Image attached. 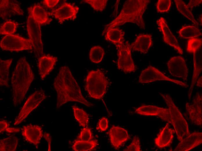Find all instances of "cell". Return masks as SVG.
<instances>
[{
	"label": "cell",
	"mask_w": 202,
	"mask_h": 151,
	"mask_svg": "<svg viewBox=\"0 0 202 151\" xmlns=\"http://www.w3.org/2000/svg\"><path fill=\"white\" fill-rule=\"evenodd\" d=\"M175 132L174 130L169 127V123H167L155 138V144L161 148L169 146L172 142Z\"/></svg>",
	"instance_id": "7402d4cb"
},
{
	"label": "cell",
	"mask_w": 202,
	"mask_h": 151,
	"mask_svg": "<svg viewBox=\"0 0 202 151\" xmlns=\"http://www.w3.org/2000/svg\"><path fill=\"white\" fill-rule=\"evenodd\" d=\"M168 70L172 76L186 81L188 71L184 59L180 56L173 57L167 63Z\"/></svg>",
	"instance_id": "4fadbf2b"
},
{
	"label": "cell",
	"mask_w": 202,
	"mask_h": 151,
	"mask_svg": "<svg viewBox=\"0 0 202 151\" xmlns=\"http://www.w3.org/2000/svg\"><path fill=\"white\" fill-rule=\"evenodd\" d=\"M12 59L6 60L0 59V85L1 87H9V69Z\"/></svg>",
	"instance_id": "d4e9b609"
},
{
	"label": "cell",
	"mask_w": 202,
	"mask_h": 151,
	"mask_svg": "<svg viewBox=\"0 0 202 151\" xmlns=\"http://www.w3.org/2000/svg\"><path fill=\"white\" fill-rule=\"evenodd\" d=\"M47 96L42 89L35 91L28 98L15 120L14 125L22 123L28 115L45 99Z\"/></svg>",
	"instance_id": "9c48e42d"
},
{
	"label": "cell",
	"mask_w": 202,
	"mask_h": 151,
	"mask_svg": "<svg viewBox=\"0 0 202 151\" xmlns=\"http://www.w3.org/2000/svg\"><path fill=\"white\" fill-rule=\"evenodd\" d=\"M98 144L97 140L86 141L76 139L75 141L72 148L73 150L76 151H91L95 148Z\"/></svg>",
	"instance_id": "4316f807"
},
{
	"label": "cell",
	"mask_w": 202,
	"mask_h": 151,
	"mask_svg": "<svg viewBox=\"0 0 202 151\" xmlns=\"http://www.w3.org/2000/svg\"><path fill=\"white\" fill-rule=\"evenodd\" d=\"M152 44L151 35L141 34L137 36L134 42L130 45V46L131 50L146 53Z\"/></svg>",
	"instance_id": "603a6c76"
},
{
	"label": "cell",
	"mask_w": 202,
	"mask_h": 151,
	"mask_svg": "<svg viewBox=\"0 0 202 151\" xmlns=\"http://www.w3.org/2000/svg\"><path fill=\"white\" fill-rule=\"evenodd\" d=\"M0 46L3 50L10 51L30 50L33 48L32 42L29 39L13 34L3 37L0 42Z\"/></svg>",
	"instance_id": "ba28073f"
},
{
	"label": "cell",
	"mask_w": 202,
	"mask_h": 151,
	"mask_svg": "<svg viewBox=\"0 0 202 151\" xmlns=\"http://www.w3.org/2000/svg\"><path fill=\"white\" fill-rule=\"evenodd\" d=\"M28 11L29 15L27 22L28 34L32 42L35 56L39 58L44 54L40 25L35 19L31 12Z\"/></svg>",
	"instance_id": "8992f818"
},
{
	"label": "cell",
	"mask_w": 202,
	"mask_h": 151,
	"mask_svg": "<svg viewBox=\"0 0 202 151\" xmlns=\"http://www.w3.org/2000/svg\"><path fill=\"white\" fill-rule=\"evenodd\" d=\"M202 94L196 93L192 104L187 103L185 107L190 120L195 124L202 127Z\"/></svg>",
	"instance_id": "7c38bea8"
},
{
	"label": "cell",
	"mask_w": 202,
	"mask_h": 151,
	"mask_svg": "<svg viewBox=\"0 0 202 151\" xmlns=\"http://www.w3.org/2000/svg\"><path fill=\"white\" fill-rule=\"evenodd\" d=\"M34 77L26 57L20 58L11 78L12 101L15 107L20 105L24 100Z\"/></svg>",
	"instance_id": "3957f363"
},
{
	"label": "cell",
	"mask_w": 202,
	"mask_h": 151,
	"mask_svg": "<svg viewBox=\"0 0 202 151\" xmlns=\"http://www.w3.org/2000/svg\"><path fill=\"white\" fill-rule=\"evenodd\" d=\"M45 139L47 141L48 145V151H50V144L51 142V137L48 133H45L44 135Z\"/></svg>",
	"instance_id": "7bdbcfd3"
},
{
	"label": "cell",
	"mask_w": 202,
	"mask_h": 151,
	"mask_svg": "<svg viewBox=\"0 0 202 151\" xmlns=\"http://www.w3.org/2000/svg\"><path fill=\"white\" fill-rule=\"evenodd\" d=\"M83 1L90 5L95 10L102 12L106 8L107 0H84Z\"/></svg>",
	"instance_id": "836d02e7"
},
{
	"label": "cell",
	"mask_w": 202,
	"mask_h": 151,
	"mask_svg": "<svg viewBox=\"0 0 202 151\" xmlns=\"http://www.w3.org/2000/svg\"><path fill=\"white\" fill-rule=\"evenodd\" d=\"M202 76L198 78L196 81V86L198 87H202Z\"/></svg>",
	"instance_id": "ee69618b"
},
{
	"label": "cell",
	"mask_w": 202,
	"mask_h": 151,
	"mask_svg": "<svg viewBox=\"0 0 202 151\" xmlns=\"http://www.w3.org/2000/svg\"><path fill=\"white\" fill-rule=\"evenodd\" d=\"M9 126V125L5 120H2L0 121V133L5 131V129Z\"/></svg>",
	"instance_id": "60d3db41"
},
{
	"label": "cell",
	"mask_w": 202,
	"mask_h": 151,
	"mask_svg": "<svg viewBox=\"0 0 202 151\" xmlns=\"http://www.w3.org/2000/svg\"><path fill=\"white\" fill-rule=\"evenodd\" d=\"M158 80L171 82L184 87H188L185 83L170 78L166 76L158 69L150 66L142 71L139 79V82L141 83H149Z\"/></svg>",
	"instance_id": "30bf717a"
},
{
	"label": "cell",
	"mask_w": 202,
	"mask_h": 151,
	"mask_svg": "<svg viewBox=\"0 0 202 151\" xmlns=\"http://www.w3.org/2000/svg\"><path fill=\"white\" fill-rule=\"evenodd\" d=\"M0 1V16L2 19L5 20L15 15H23L24 12L17 1Z\"/></svg>",
	"instance_id": "2e32d148"
},
{
	"label": "cell",
	"mask_w": 202,
	"mask_h": 151,
	"mask_svg": "<svg viewBox=\"0 0 202 151\" xmlns=\"http://www.w3.org/2000/svg\"><path fill=\"white\" fill-rule=\"evenodd\" d=\"M194 69L192 80L188 91V96L190 99L194 87L202 71V46L193 52Z\"/></svg>",
	"instance_id": "44dd1931"
},
{
	"label": "cell",
	"mask_w": 202,
	"mask_h": 151,
	"mask_svg": "<svg viewBox=\"0 0 202 151\" xmlns=\"http://www.w3.org/2000/svg\"><path fill=\"white\" fill-rule=\"evenodd\" d=\"M181 37L185 39L193 38L201 35L199 30L193 26L183 27L178 31Z\"/></svg>",
	"instance_id": "f1b7e54d"
},
{
	"label": "cell",
	"mask_w": 202,
	"mask_h": 151,
	"mask_svg": "<svg viewBox=\"0 0 202 151\" xmlns=\"http://www.w3.org/2000/svg\"><path fill=\"white\" fill-rule=\"evenodd\" d=\"M177 10L182 14L188 18L195 24L198 25L191 12L188 9L185 3L182 0H174Z\"/></svg>",
	"instance_id": "4dcf8cb0"
},
{
	"label": "cell",
	"mask_w": 202,
	"mask_h": 151,
	"mask_svg": "<svg viewBox=\"0 0 202 151\" xmlns=\"http://www.w3.org/2000/svg\"><path fill=\"white\" fill-rule=\"evenodd\" d=\"M124 150L126 151H141L140 140L139 138L136 136H134L131 143Z\"/></svg>",
	"instance_id": "74e56055"
},
{
	"label": "cell",
	"mask_w": 202,
	"mask_h": 151,
	"mask_svg": "<svg viewBox=\"0 0 202 151\" xmlns=\"http://www.w3.org/2000/svg\"><path fill=\"white\" fill-rule=\"evenodd\" d=\"M104 54V50L101 47L99 46H94L90 50L89 59L92 62L98 64L102 60Z\"/></svg>",
	"instance_id": "f546056e"
},
{
	"label": "cell",
	"mask_w": 202,
	"mask_h": 151,
	"mask_svg": "<svg viewBox=\"0 0 202 151\" xmlns=\"http://www.w3.org/2000/svg\"><path fill=\"white\" fill-rule=\"evenodd\" d=\"M18 24L11 21H7L0 27L1 34L6 35L14 33L16 30Z\"/></svg>",
	"instance_id": "d6a6232c"
},
{
	"label": "cell",
	"mask_w": 202,
	"mask_h": 151,
	"mask_svg": "<svg viewBox=\"0 0 202 151\" xmlns=\"http://www.w3.org/2000/svg\"><path fill=\"white\" fill-rule=\"evenodd\" d=\"M72 108L75 118L79 123L80 125L83 127L87 126L89 121L88 114L83 109L76 106H73Z\"/></svg>",
	"instance_id": "1f68e13d"
},
{
	"label": "cell",
	"mask_w": 202,
	"mask_h": 151,
	"mask_svg": "<svg viewBox=\"0 0 202 151\" xmlns=\"http://www.w3.org/2000/svg\"><path fill=\"white\" fill-rule=\"evenodd\" d=\"M59 0H44L43 3L48 8H53L59 2Z\"/></svg>",
	"instance_id": "ab89813d"
},
{
	"label": "cell",
	"mask_w": 202,
	"mask_h": 151,
	"mask_svg": "<svg viewBox=\"0 0 202 151\" xmlns=\"http://www.w3.org/2000/svg\"><path fill=\"white\" fill-rule=\"evenodd\" d=\"M149 0H128L126 1L119 15L107 25L102 33L104 35L110 29L127 23L136 24L141 29H145L143 15L150 2Z\"/></svg>",
	"instance_id": "7a4b0ae2"
},
{
	"label": "cell",
	"mask_w": 202,
	"mask_h": 151,
	"mask_svg": "<svg viewBox=\"0 0 202 151\" xmlns=\"http://www.w3.org/2000/svg\"><path fill=\"white\" fill-rule=\"evenodd\" d=\"M21 130L22 134L25 139L37 148L44 135L42 128L37 125L30 124L24 126Z\"/></svg>",
	"instance_id": "e0dca14e"
},
{
	"label": "cell",
	"mask_w": 202,
	"mask_h": 151,
	"mask_svg": "<svg viewBox=\"0 0 202 151\" xmlns=\"http://www.w3.org/2000/svg\"><path fill=\"white\" fill-rule=\"evenodd\" d=\"M135 113L144 116H158L163 121L171 124L169 108L152 105H143L137 109Z\"/></svg>",
	"instance_id": "5bb4252c"
},
{
	"label": "cell",
	"mask_w": 202,
	"mask_h": 151,
	"mask_svg": "<svg viewBox=\"0 0 202 151\" xmlns=\"http://www.w3.org/2000/svg\"><path fill=\"white\" fill-rule=\"evenodd\" d=\"M156 23L158 29L163 35L165 42L173 47L179 54H183L182 49L179 46L176 38L170 30L164 19L160 17L156 21Z\"/></svg>",
	"instance_id": "9a60e30c"
},
{
	"label": "cell",
	"mask_w": 202,
	"mask_h": 151,
	"mask_svg": "<svg viewBox=\"0 0 202 151\" xmlns=\"http://www.w3.org/2000/svg\"><path fill=\"white\" fill-rule=\"evenodd\" d=\"M57 60V57L49 54L43 55L39 58L38 70L42 80H43L53 69Z\"/></svg>",
	"instance_id": "ffe728a7"
},
{
	"label": "cell",
	"mask_w": 202,
	"mask_h": 151,
	"mask_svg": "<svg viewBox=\"0 0 202 151\" xmlns=\"http://www.w3.org/2000/svg\"><path fill=\"white\" fill-rule=\"evenodd\" d=\"M125 32L118 28L114 27L108 30L106 33L105 39L115 45L124 41Z\"/></svg>",
	"instance_id": "484cf974"
},
{
	"label": "cell",
	"mask_w": 202,
	"mask_h": 151,
	"mask_svg": "<svg viewBox=\"0 0 202 151\" xmlns=\"http://www.w3.org/2000/svg\"><path fill=\"white\" fill-rule=\"evenodd\" d=\"M199 20H200V22H201V24H202V15H201L200 16V17L199 18Z\"/></svg>",
	"instance_id": "f6af8a7d"
},
{
	"label": "cell",
	"mask_w": 202,
	"mask_h": 151,
	"mask_svg": "<svg viewBox=\"0 0 202 151\" xmlns=\"http://www.w3.org/2000/svg\"><path fill=\"white\" fill-rule=\"evenodd\" d=\"M92 138L91 130L89 128L84 127L81 130L80 133L77 140L84 141H89Z\"/></svg>",
	"instance_id": "8d00e7d4"
},
{
	"label": "cell",
	"mask_w": 202,
	"mask_h": 151,
	"mask_svg": "<svg viewBox=\"0 0 202 151\" xmlns=\"http://www.w3.org/2000/svg\"><path fill=\"white\" fill-rule=\"evenodd\" d=\"M108 126L107 119L103 117L99 121L96 129L97 130H100L101 132L104 131L107 129Z\"/></svg>",
	"instance_id": "f35d334b"
},
{
	"label": "cell",
	"mask_w": 202,
	"mask_h": 151,
	"mask_svg": "<svg viewBox=\"0 0 202 151\" xmlns=\"http://www.w3.org/2000/svg\"><path fill=\"white\" fill-rule=\"evenodd\" d=\"M53 85L57 93V109L69 102H79L88 107L93 106L82 95L79 85L68 66L60 68Z\"/></svg>",
	"instance_id": "6da1fadb"
},
{
	"label": "cell",
	"mask_w": 202,
	"mask_h": 151,
	"mask_svg": "<svg viewBox=\"0 0 202 151\" xmlns=\"http://www.w3.org/2000/svg\"><path fill=\"white\" fill-rule=\"evenodd\" d=\"M108 83L107 78L100 70H92L86 76L85 89L91 97L100 100L105 94Z\"/></svg>",
	"instance_id": "277c9868"
},
{
	"label": "cell",
	"mask_w": 202,
	"mask_h": 151,
	"mask_svg": "<svg viewBox=\"0 0 202 151\" xmlns=\"http://www.w3.org/2000/svg\"><path fill=\"white\" fill-rule=\"evenodd\" d=\"M109 133L111 143L116 149H118L130 138L126 130L118 126L113 125Z\"/></svg>",
	"instance_id": "d6986e66"
},
{
	"label": "cell",
	"mask_w": 202,
	"mask_h": 151,
	"mask_svg": "<svg viewBox=\"0 0 202 151\" xmlns=\"http://www.w3.org/2000/svg\"><path fill=\"white\" fill-rule=\"evenodd\" d=\"M171 4L170 0H159L157 2L156 8L159 12H167L169 10Z\"/></svg>",
	"instance_id": "d590c367"
},
{
	"label": "cell",
	"mask_w": 202,
	"mask_h": 151,
	"mask_svg": "<svg viewBox=\"0 0 202 151\" xmlns=\"http://www.w3.org/2000/svg\"><path fill=\"white\" fill-rule=\"evenodd\" d=\"M202 46V39L193 38L189 39L188 42L187 51L189 53L194 51Z\"/></svg>",
	"instance_id": "e575fe53"
},
{
	"label": "cell",
	"mask_w": 202,
	"mask_h": 151,
	"mask_svg": "<svg viewBox=\"0 0 202 151\" xmlns=\"http://www.w3.org/2000/svg\"><path fill=\"white\" fill-rule=\"evenodd\" d=\"M128 42L122 41L115 45L117 50L118 69L125 73L135 72L136 66L132 58L131 50Z\"/></svg>",
	"instance_id": "52a82bcc"
},
{
	"label": "cell",
	"mask_w": 202,
	"mask_h": 151,
	"mask_svg": "<svg viewBox=\"0 0 202 151\" xmlns=\"http://www.w3.org/2000/svg\"><path fill=\"white\" fill-rule=\"evenodd\" d=\"M202 1V0H190L187 6L188 8H192L196 6L201 3Z\"/></svg>",
	"instance_id": "b9f144b4"
},
{
	"label": "cell",
	"mask_w": 202,
	"mask_h": 151,
	"mask_svg": "<svg viewBox=\"0 0 202 151\" xmlns=\"http://www.w3.org/2000/svg\"><path fill=\"white\" fill-rule=\"evenodd\" d=\"M18 141L17 138L15 136H9L0 140V151H15Z\"/></svg>",
	"instance_id": "83f0119b"
},
{
	"label": "cell",
	"mask_w": 202,
	"mask_h": 151,
	"mask_svg": "<svg viewBox=\"0 0 202 151\" xmlns=\"http://www.w3.org/2000/svg\"><path fill=\"white\" fill-rule=\"evenodd\" d=\"M169 109L171 124L176 132L178 140L182 141L190 134L187 123L169 94L160 93Z\"/></svg>",
	"instance_id": "5b68a950"
},
{
	"label": "cell",
	"mask_w": 202,
	"mask_h": 151,
	"mask_svg": "<svg viewBox=\"0 0 202 151\" xmlns=\"http://www.w3.org/2000/svg\"><path fill=\"white\" fill-rule=\"evenodd\" d=\"M202 143V132H195L184 138L178 144L174 151H188Z\"/></svg>",
	"instance_id": "ac0fdd59"
},
{
	"label": "cell",
	"mask_w": 202,
	"mask_h": 151,
	"mask_svg": "<svg viewBox=\"0 0 202 151\" xmlns=\"http://www.w3.org/2000/svg\"><path fill=\"white\" fill-rule=\"evenodd\" d=\"M79 10V8L77 6L64 2L58 8L50 12L49 15L53 16L61 24L65 20H74L77 17Z\"/></svg>",
	"instance_id": "8fae6325"
},
{
	"label": "cell",
	"mask_w": 202,
	"mask_h": 151,
	"mask_svg": "<svg viewBox=\"0 0 202 151\" xmlns=\"http://www.w3.org/2000/svg\"><path fill=\"white\" fill-rule=\"evenodd\" d=\"M28 10L31 12L35 19L40 25L49 24L52 21L49 17L50 12H47L39 3L29 8Z\"/></svg>",
	"instance_id": "cb8c5ba5"
}]
</instances>
